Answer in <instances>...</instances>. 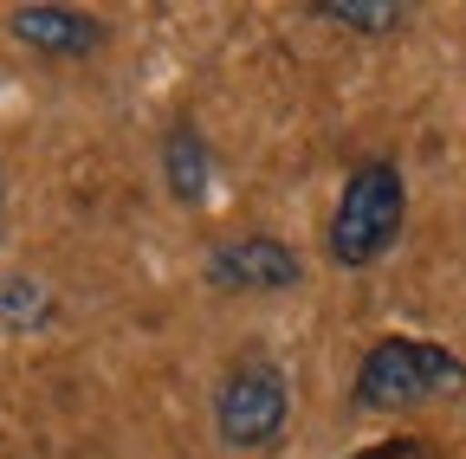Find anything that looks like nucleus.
I'll return each mask as SVG.
<instances>
[{
  "mask_svg": "<svg viewBox=\"0 0 466 459\" xmlns=\"http://www.w3.org/2000/svg\"><path fill=\"white\" fill-rule=\"evenodd\" d=\"M401 220H408V182L389 155H363L357 168L343 175L330 226H324V253L343 272H370L395 240H401Z\"/></svg>",
  "mask_w": 466,
  "mask_h": 459,
  "instance_id": "nucleus-2",
  "label": "nucleus"
},
{
  "mask_svg": "<svg viewBox=\"0 0 466 459\" xmlns=\"http://www.w3.org/2000/svg\"><path fill=\"white\" fill-rule=\"evenodd\" d=\"M58 317V298L39 272H0V330H46Z\"/></svg>",
  "mask_w": 466,
  "mask_h": 459,
  "instance_id": "nucleus-7",
  "label": "nucleus"
},
{
  "mask_svg": "<svg viewBox=\"0 0 466 459\" xmlns=\"http://www.w3.org/2000/svg\"><path fill=\"white\" fill-rule=\"evenodd\" d=\"M291 427V375L285 363L247 350V356H233L220 388H214V440L227 453H266L279 446Z\"/></svg>",
  "mask_w": 466,
  "mask_h": 459,
  "instance_id": "nucleus-3",
  "label": "nucleus"
},
{
  "mask_svg": "<svg viewBox=\"0 0 466 459\" xmlns=\"http://www.w3.org/2000/svg\"><path fill=\"white\" fill-rule=\"evenodd\" d=\"M299 278H305V259L279 234H227L220 246H208V284L227 298H279Z\"/></svg>",
  "mask_w": 466,
  "mask_h": 459,
  "instance_id": "nucleus-4",
  "label": "nucleus"
},
{
  "mask_svg": "<svg viewBox=\"0 0 466 459\" xmlns=\"http://www.w3.org/2000/svg\"><path fill=\"white\" fill-rule=\"evenodd\" d=\"M421 446L415 440H408V434H395V440H376V446H357V453H350V459H415Z\"/></svg>",
  "mask_w": 466,
  "mask_h": 459,
  "instance_id": "nucleus-9",
  "label": "nucleus"
},
{
  "mask_svg": "<svg viewBox=\"0 0 466 459\" xmlns=\"http://www.w3.org/2000/svg\"><path fill=\"white\" fill-rule=\"evenodd\" d=\"M156 168H162V188H168L175 207L201 214V207L214 201V143H208V130H201L195 117H175V124L162 130Z\"/></svg>",
  "mask_w": 466,
  "mask_h": 459,
  "instance_id": "nucleus-6",
  "label": "nucleus"
},
{
  "mask_svg": "<svg viewBox=\"0 0 466 459\" xmlns=\"http://www.w3.org/2000/svg\"><path fill=\"white\" fill-rule=\"evenodd\" d=\"M0 214H7V188H0Z\"/></svg>",
  "mask_w": 466,
  "mask_h": 459,
  "instance_id": "nucleus-10",
  "label": "nucleus"
},
{
  "mask_svg": "<svg viewBox=\"0 0 466 459\" xmlns=\"http://www.w3.org/2000/svg\"><path fill=\"white\" fill-rule=\"evenodd\" d=\"M305 14L324 26H343V33H363V39L401 33V20H408L401 0H305Z\"/></svg>",
  "mask_w": 466,
  "mask_h": 459,
  "instance_id": "nucleus-8",
  "label": "nucleus"
},
{
  "mask_svg": "<svg viewBox=\"0 0 466 459\" xmlns=\"http://www.w3.org/2000/svg\"><path fill=\"white\" fill-rule=\"evenodd\" d=\"M350 394L370 414H421L434 401L466 394V356H453L447 343H428V336H376L357 363Z\"/></svg>",
  "mask_w": 466,
  "mask_h": 459,
  "instance_id": "nucleus-1",
  "label": "nucleus"
},
{
  "mask_svg": "<svg viewBox=\"0 0 466 459\" xmlns=\"http://www.w3.org/2000/svg\"><path fill=\"white\" fill-rule=\"evenodd\" d=\"M7 33H14L26 52H39V59H58V65H78V59H91V52L104 45L97 14L66 7V0H26V7L7 14Z\"/></svg>",
  "mask_w": 466,
  "mask_h": 459,
  "instance_id": "nucleus-5",
  "label": "nucleus"
}]
</instances>
